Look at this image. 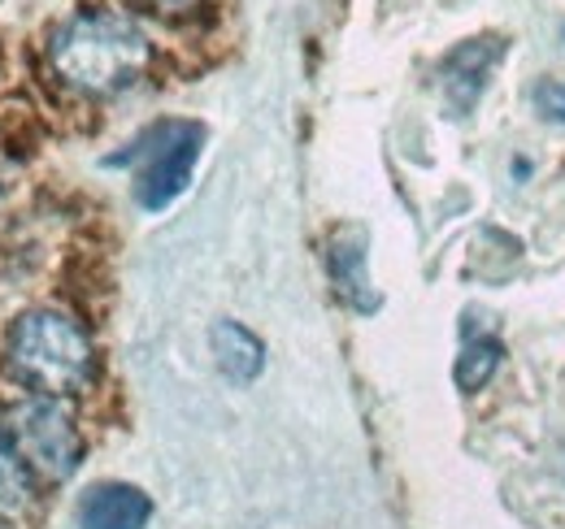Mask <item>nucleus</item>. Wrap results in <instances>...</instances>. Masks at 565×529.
I'll use <instances>...</instances> for the list:
<instances>
[{
  "instance_id": "1",
  "label": "nucleus",
  "mask_w": 565,
  "mask_h": 529,
  "mask_svg": "<svg viewBox=\"0 0 565 529\" xmlns=\"http://www.w3.org/2000/svg\"><path fill=\"white\" fill-rule=\"evenodd\" d=\"M49 62L53 74L83 96H118L148 74L152 44L122 13L78 9L49 35Z\"/></svg>"
},
{
  "instance_id": "2",
  "label": "nucleus",
  "mask_w": 565,
  "mask_h": 529,
  "mask_svg": "<svg viewBox=\"0 0 565 529\" xmlns=\"http://www.w3.org/2000/svg\"><path fill=\"white\" fill-rule=\"evenodd\" d=\"M4 360L18 382L49 399L78 396L96 378V347L62 309H31L9 326Z\"/></svg>"
},
{
  "instance_id": "3",
  "label": "nucleus",
  "mask_w": 565,
  "mask_h": 529,
  "mask_svg": "<svg viewBox=\"0 0 565 529\" xmlns=\"http://www.w3.org/2000/svg\"><path fill=\"white\" fill-rule=\"evenodd\" d=\"M0 447L26 468L35 486H62L83 464V434L66 403L49 396H35L4 412Z\"/></svg>"
},
{
  "instance_id": "4",
  "label": "nucleus",
  "mask_w": 565,
  "mask_h": 529,
  "mask_svg": "<svg viewBox=\"0 0 565 529\" xmlns=\"http://www.w3.org/2000/svg\"><path fill=\"white\" fill-rule=\"evenodd\" d=\"M205 143L201 122H157L143 131L122 156H109V165H136V199L148 213H161L166 204L188 192L196 156Z\"/></svg>"
},
{
  "instance_id": "5",
  "label": "nucleus",
  "mask_w": 565,
  "mask_h": 529,
  "mask_svg": "<svg viewBox=\"0 0 565 529\" xmlns=\"http://www.w3.org/2000/svg\"><path fill=\"white\" fill-rule=\"evenodd\" d=\"M365 230L361 226H340L331 239H327V269H331V282L335 291L344 295V304L356 313H374L379 309V291L370 287V273H365Z\"/></svg>"
},
{
  "instance_id": "6",
  "label": "nucleus",
  "mask_w": 565,
  "mask_h": 529,
  "mask_svg": "<svg viewBox=\"0 0 565 529\" xmlns=\"http://www.w3.org/2000/svg\"><path fill=\"white\" fill-rule=\"evenodd\" d=\"M500 57H504V40H495V35L466 40L461 48H452V53L444 57L439 78H444V91H448V100H452L457 114H466V109L479 100V91H483V83H488V69H492Z\"/></svg>"
},
{
  "instance_id": "7",
  "label": "nucleus",
  "mask_w": 565,
  "mask_h": 529,
  "mask_svg": "<svg viewBox=\"0 0 565 529\" xmlns=\"http://www.w3.org/2000/svg\"><path fill=\"white\" fill-rule=\"evenodd\" d=\"M148 517H152V499L140 486H127V482H100L78 504L83 529H143Z\"/></svg>"
},
{
  "instance_id": "8",
  "label": "nucleus",
  "mask_w": 565,
  "mask_h": 529,
  "mask_svg": "<svg viewBox=\"0 0 565 529\" xmlns=\"http://www.w3.org/2000/svg\"><path fill=\"white\" fill-rule=\"evenodd\" d=\"M213 356H217V369L231 378V382H253L262 369H266V347L262 338L239 326V322H217L210 334Z\"/></svg>"
},
{
  "instance_id": "9",
  "label": "nucleus",
  "mask_w": 565,
  "mask_h": 529,
  "mask_svg": "<svg viewBox=\"0 0 565 529\" xmlns=\"http://www.w3.org/2000/svg\"><path fill=\"white\" fill-rule=\"evenodd\" d=\"M500 360H504L500 338H475V343H466V352L457 356L452 378H457L461 391H479V387L492 382V374L500 369Z\"/></svg>"
},
{
  "instance_id": "10",
  "label": "nucleus",
  "mask_w": 565,
  "mask_h": 529,
  "mask_svg": "<svg viewBox=\"0 0 565 529\" xmlns=\"http://www.w3.org/2000/svg\"><path fill=\"white\" fill-rule=\"evenodd\" d=\"M531 100H535L540 118H548V122L565 127V83H557V78H544V83H535Z\"/></svg>"
},
{
  "instance_id": "11",
  "label": "nucleus",
  "mask_w": 565,
  "mask_h": 529,
  "mask_svg": "<svg viewBox=\"0 0 565 529\" xmlns=\"http://www.w3.org/2000/svg\"><path fill=\"white\" fill-rule=\"evenodd\" d=\"M148 9H157V13H188V9H196L201 0H140Z\"/></svg>"
}]
</instances>
